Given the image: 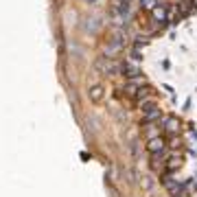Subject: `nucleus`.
I'll list each match as a JSON object with an SVG mask.
<instances>
[{
    "instance_id": "obj_1",
    "label": "nucleus",
    "mask_w": 197,
    "mask_h": 197,
    "mask_svg": "<svg viewBox=\"0 0 197 197\" xmlns=\"http://www.w3.org/2000/svg\"><path fill=\"white\" fill-rule=\"evenodd\" d=\"M162 116V112H160V107L153 103V101H149V103H142V123H153V120H158Z\"/></svg>"
},
{
    "instance_id": "obj_2",
    "label": "nucleus",
    "mask_w": 197,
    "mask_h": 197,
    "mask_svg": "<svg viewBox=\"0 0 197 197\" xmlns=\"http://www.w3.org/2000/svg\"><path fill=\"white\" fill-rule=\"evenodd\" d=\"M96 68L103 72V75H116V64L110 59V57H98L96 61Z\"/></svg>"
},
{
    "instance_id": "obj_3",
    "label": "nucleus",
    "mask_w": 197,
    "mask_h": 197,
    "mask_svg": "<svg viewBox=\"0 0 197 197\" xmlns=\"http://www.w3.org/2000/svg\"><path fill=\"white\" fill-rule=\"evenodd\" d=\"M147 149H149V153H162V151H164V140H162L160 136L147 140Z\"/></svg>"
},
{
    "instance_id": "obj_4",
    "label": "nucleus",
    "mask_w": 197,
    "mask_h": 197,
    "mask_svg": "<svg viewBox=\"0 0 197 197\" xmlns=\"http://www.w3.org/2000/svg\"><path fill=\"white\" fill-rule=\"evenodd\" d=\"M120 70H123V75H125L127 79H132V81H134V79H140V70H138L136 66H132V64H123Z\"/></svg>"
},
{
    "instance_id": "obj_5",
    "label": "nucleus",
    "mask_w": 197,
    "mask_h": 197,
    "mask_svg": "<svg viewBox=\"0 0 197 197\" xmlns=\"http://www.w3.org/2000/svg\"><path fill=\"white\" fill-rule=\"evenodd\" d=\"M164 129H166L169 134H175V132L180 129V120H178L175 116H166V118H164Z\"/></svg>"
},
{
    "instance_id": "obj_6",
    "label": "nucleus",
    "mask_w": 197,
    "mask_h": 197,
    "mask_svg": "<svg viewBox=\"0 0 197 197\" xmlns=\"http://www.w3.org/2000/svg\"><path fill=\"white\" fill-rule=\"evenodd\" d=\"M90 98H92L94 103H98V101L103 98V88H101V86H92V88H90Z\"/></svg>"
},
{
    "instance_id": "obj_7",
    "label": "nucleus",
    "mask_w": 197,
    "mask_h": 197,
    "mask_svg": "<svg viewBox=\"0 0 197 197\" xmlns=\"http://www.w3.org/2000/svg\"><path fill=\"white\" fill-rule=\"evenodd\" d=\"M153 94V90L151 88H140L138 90V94H136V98H138V101H147V98H149Z\"/></svg>"
},
{
    "instance_id": "obj_8",
    "label": "nucleus",
    "mask_w": 197,
    "mask_h": 197,
    "mask_svg": "<svg viewBox=\"0 0 197 197\" xmlns=\"http://www.w3.org/2000/svg\"><path fill=\"white\" fill-rule=\"evenodd\" d=\"M153 18L160 20V22H164V20H166V9H164V7H156V9H153Z\"/></svg>"
},
{
    "instance_id": "obj_9",
    "label": "nucleus",
    "mask_w": 197,
    "mask_h": 197,
    "mask_svg": "<svg viewBox=\"0 0 197 197\" xmlns=\"http://www.w3.org/2000/svg\"><path fill=\"white\" fill-rule=\"evenodd\" d=\"M153 2H156V0H142V7H147V9H153Z\"/></svg>"
},
{
    "instance_id": "obj_10",
    "label": "nucleus",
    "mask_w": 197,
    "mask_h": 197,
    "mask_svg": "<svg viewBox=\"0 0 197 197\" xmlns=\"http://www.w3.org/2000/svg\"><path fill=\"white\" fill-rule=\"evenodd\" d=\"M88 2H96V0H88Z\"/></svg>"
},
{
    "instance_id": "obj_11",
    "label": "nucleus",
    "mask_w": 197,
    "mask_h": 197,
    "mask_svg": "<svg viewBox=\"0 0 197 197\" xmlns=\"http://www.w3.org/2000/svg\"><path fill=\"white\" fill-rule=\"evenodd\" d=\"M193 2H195V5H197V0H193Z\"/></svg>"
}]
</instances>
